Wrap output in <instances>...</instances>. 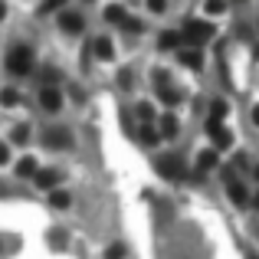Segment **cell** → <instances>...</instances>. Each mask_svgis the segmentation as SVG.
I'll return each mask as SVG.
<instances>
[{
  "label": "cell",
  "mask_w": 259,
  "mask_h": 259,
  "mask_svg": "<svg viewBox=\"0 0 259 259\" xmlns=\"http://www.w3.org/2000/svg\"><path fill=\"white\" fill-rule=\"evenodd\" d=\"M181 63L187 66V69H200V66H203L200 50H197V46H187V50H181Z\"/></svg>",
  "instance_id": "13"
},
{
  "label": "cell",
  "mask_w": 259,
  "mask_h": 259,
  "mask_svg": "<svg viewBox=\"0 0 259 259\" xmlns=\"http://www.w3.org/2000/svg\"><path fill=\"white\" fill-rule=\"evenodd\" d=\"M0 253H4V240H0Z\"/></svg>",
  "instance_id": "38"
},
{
  "label": "cell",
  "mask_w": 259,
  "mask_h": 259,
  "mask_svg": "<svg viewBox=\"0 0 259 259\" xmlns=\"http://www.w3.org/2000/svg\"><path fill=\"white\" fill-rule=\"evenodd\" d=\"M4 17H7V7H4V4H0V20H4Z\"/></svg>",
  "instance_id": "35"
},
{
  "label": "cell",
  "mask_w": 259,
  "mask_h": 259,
  "mask_svg": "<svg viewBox=\"0 0 259 259\" xmlns=\"http://www.w3.org/2000/svg\"><path fill=\"white\" fill-rule=\"evenodd\" d=\"M227 197L236 203V207H246V203H249V194H246V187H243L240 181H233L230 174H227Z\"/></svg>",
  "instance_id": "7"
},
{
  "label": "cell",
  "mask_w": 259,
  "mask_h": 259,
  "mask_svg": "<svg viewBox=\"0 0 259 259\" xmlns=\"http://www.w3.org/2000/svg\"><path fill=\"white\" fill-rule=\"evenodd\" d=\"M181 36H184V43L200 46V43H207V39L213 36V23H207V20H187L184 30H181Z\"/></svg>",
  "instance_id": "3"
},
{
  "label": "cell",
  "mask_w": 259,
  "mask_h": 259,
  "mask_svg": "<svg viewBox=\"0 0 259 259\" xmlns=\"http://www.w3.org/2000/svg\"><path fill=\"white\" fill-rule=\"evenodd\" d=\"M43 141L50 148H69L72 145V132L66 125H56V128H46V135H43Z\"/></svg>",
  "instance_id": "5"
},
{
  "label": "cell",
  "mask_w": 259,
  "mask_h": 259,
  "mask_svg": "<svg viewBox=\"0 0 259 259\" xmlns=\"http://www.w3.org/2000/svg\"><path fill=\"white\" fill-rule=\"evenodd\" d=\"M203 10H207V17H220V13L227 10V4H223V0H207Z\"/></svg>",
  "instance_id": "22"
},
{
  "label": "cell",
  "mask_w": 259,
  "mask_h": 259,
  "mask_svg": "<svg viewBox=\"0 0 259 259\" xmlns=\"http://www.w3.org/2000/svg\"><path fill=\"white\" fill-rule=\"evenodd\" d=\"M125 17H128V13H125V7H118V4H112V7H105V20H108V23H125Z\"/></svg>",
  "instance_id": "16"
},
{
  "label": "cell",
  "mask_w": 259,
  "mask_h": 259,
  "mask_svg": "<svg viewBox=\"0 0 259 259\" xmlns=\"http://www.w3.org/2000/svg\"><path fill=\"white\" fill-rule=\"evenodd\" d=\"M223 115H227V102H223V99H213V102H210V118L223 121Z\"/></svg>",
  "instance_id": "21"
},
{
  "label": "cell",
  "mask_w": 259,
  "mask_h": 259,
  "mask_svg": "<svg viewBox=\"0 0 259 259\" xmlns=\"http://www.w3.org/2000/svg\"><path fill=\"white\" fill-rule=\"evenodd\" d=\"M148 10H154V13H164V10H167V0H148Z\"/></svg>",
  "instance_id": "28"
},
{
  "label": "cell",
  "mask_w": 259,
  "mask_h": 259,
  "mask_svg": "<svg viewBox=\"0 0 259 259\" xmlns=\"http://www.w3.org/2000/svg\"><path fill=\"white\" fill-rule=\"evenodd\" d=\"M158 95H161V102H164V105H181V92H177L174 85H167V89H158Z\"/></svg>",
  "instance_id": "18"
},
{
  "label": "cell",
  "mask_w": 259,
  "mask_h": 259,
  "mask_svg": "<svg viewBox=\"0 0 259 259\" xmlns=\"http://www.w3.org/2000/svg\"><path fill=\"white\" fill-rule=\"evenodd\" d=\"M138 141H141V145H158V141H161V132H158V125L145 121V125L138 128Z\"/></svg>",
  "instance_id": "12"
},
{
  "label": "cell",
  "mask_w": 259,
  "mask_h": 259,
  "mask_svg": "<svg viewBox=\"0 0 259 259\" xmlns=\"http://www.w3.org/2000/svg\"><path fill=\"white\" fill-rule=\"evenodd\" d=\"M59 79V69H43V82L50 85V82H56Z\"/></svg>",
  "instance_id": "29"
},
{
  "label": "cell",
  "mask_w": 259,
  "mask_h": 259,
  "mask_svg": "<svg viewBox=\"0 0 259 259\" xmlns=\"http://www.w3.org/2000/svg\"><path fill=\"white\" fill-rule=\"evenodd\" d=\"M125 253H128V249L121 246V243H112V246L105 249V259H125Z\"/></svg>",
  "instance_id": "25"
},
{
  "label": "cell",
  "mask_w": 259,
  "mask_h": 259,
  "mask_svg": "<svg viewBox=\"0 0 259 259\" xmlns=\"http://www.w3.org/2000/svg\"><path fill=\"white\" fill-rule=\"evenodd\" d=\"M36 171H39V167H36V161H33V158H23V161L17 164V174H20V177H33Z\"/></svg>",
  "instance_id": "19"
},
{
  "label": "cell",
  "mask_w": 259,
  "mask_h": 259,
  "mask_svg": "<svg viewBox=\"0 0 259 259\" xmlns=\"http://www.w3.org/2000/svg\"><path fill=\"white\" fill-rule=\"evenodd\" d=\"M7 161H10V148L0 145V164H7Z\"/></svg>",
  "instance_id": "31"
},
{
  "label": "cell",
  "mask_w": 259,
  "mask_h": 259,
  "mask_svg": "<svg viewBox=\"0 0 259 259\" xmlns=\"http://www.w3.org/2000/svg\"><path fill=\"white\" fill-rule=\"evenodd\" d=\"M138 115H141V118H151L154 112H151V105H138Z\"/></svg>",
  "instance_id": "32"
},
{
  "label": "cell",
  "mask_w": 259,
  "mask_h": 259,
  "mask_svg": "<svg viewBox=\"0 0 259 259\" xmlns=\"http://www.w3.org/2000/svg\"><path fill=\"white\" fill-rule=\"evenodd\" d=\"M33 63H36V56H33V50L23 46V43L10 46V53H7V59H4V66H7L10 76H26V72L33 69Z\"/></svg>",
  "instance_id": "1"
},
{
  "label": "cell",
  "mask_w": 259,
  "mask_h": 259,
  "mask_svg": "<svg viewBox=\"0 0 259 259\" xmlns=\"http://www.w3.org/2000/svg\"><path fill=\"white\" fill-rule=\"evenodd\" d=\"M154 167H158V174L164 177V181H181L184 177V161H181V154H174V151H161L158 158H154Z\"/></svg>",
  "instance_id": "2"
},
{
  "label": "cell",
  "mask_w": 259,
  "mask_h": 259,
  "mask_svg": "<svg viewBox=\"0 0 259 259\" xmlns=\"http://www.w3.org/2000/svg\"><path fill=\"white\" fill-rule=\"evenodd\" d=\"M118 85H121V89L132 85V72H128V69H121V72H118Z\"/></svg>",
  "instance_id": "30"
},
{
  "label": "cell",
  "mask_w": 259,
  "mask_h": 259,
  "mask_svg": "<svg viewBox=\"0 0 259 259\" xmlns=\"http://www.w3.org/2000/svg\"><path fill=\"white\" fill-rule=\"evenodd\" d=\"M220 164V154H217V148H207V151H200V158H197V171H213V167Z\"/></svg>",
  "instance_id": "10"
},
{
  "label": "cell",
  "mask_w": 259,
  "mask_h": 259,
  "mask_svg": "<svg viewBox=\"0 0 259 259\" xmlns=\"http://www.w3.org/2000/svg\"><path fill=\"white\" fill-rule=\"evenodd\" d=\"M17 102H20V95L13 92V89H0V105H4V108H13Z\"/></svg>",
  "instance_id": "20"
},
{
  "label": "cell",
  "mask_w": 259,
  "mask_h": 259,
  "mask_svg": "<svg viewBox=\"0 0 259 259\" xmlns=\"http://www.w3.org/2000/svg\"><path fill=\"white\" fill-rule=\"evenodd\" d=\"M253 174H256V181H259V164H256V167H253Z\"/></svg>",
  "instance_id": "36"
},
{
  "label": "cell",
  "mask_w": 259,
  "mask_h": 259,
  "mask_svg": "<svg viewBox=\"0 0 259 259\" xmlns=\"http://www.w3.org/2000/svg\"><path fill=\"white\" fill-rule=\"evenodd\" d=\"M66 0H46V10H53V7H63Z\"/></svg>",
  "instance_id": "33"
},
{
  "label": "cell",
  "mask_w": 259,
  "mask_h": 259,
  "mask_svg": "<svg viewBox=\"0 0 259 259\" xmlns=\"http://www.w3.org/2000/svg\"><path fill=\"white\" fill-rule=\"evenodd\" d=\"M39 105H43V112H59V108H63V95H59V89L46 85L43 92H39Z\"/></svg>",
  "instance_id": "6"
},
{
  "label": "cell",
  "mask_w": 259,
  "mask_h": 259,
  "mask_svg": "<svg viewBox=\"0 0 259 259\" xmlns=\"http://www.w3.org/2000/svg\"><path fill=\"white\" fill-rule=\"evenodd\" d=\"M151 82H154V89H167V85H171V76H167V69H158Z\"/></svg>",
  "instance_id": "24"
},
{
  "label": "cell",
  "mask_w": 259,
  "mask_h": 259,
  "mask_svg": "<svg viewBox=\"0 0 259 259\" xmlns=\"http://www.w3.org/2000/svg\"><path fill=\"white\" fill-rule=\"evenodd\" d=\"M125 30H132V33H145V23H141V20H135V17H125Z\"/></svg>",
  "instance_id": "27"
},
{
  "label": "cell",
  "mask_w": 259,
  "mask_h": 259,
  "mask_svg": "<svg viewBox=\"0 0 259 259\" xmlns=\"http://www.w3.org/2000/svg\"><path fill=\"white\" fill-rule=\"evenodd\" d=\"M253 125H259V105L253 108Z\"/></svg>",
  "instance_id": "34"
},
{
  "label": "cell",
  "mask_w": 259,
  "mask_h": 259,
  "mask_svg": "<svg viewBox=\"0 0 259 259\" xmlns=\"http://www.w3.org/2000/svg\"><path fill=\"white\" fill-rule=\"evenodd\" d=\"M50 207L66 210V207H69V194H66V190H56V187H53V190H50Z\"/></svg>",
  "instance_id": "17"
},
{
  "label": "cell",
  "mask_w": 259,
  "mask_h": 259,
  "mask_svg": "<svg viewBox=\"0 0 259 259\" xmlns=\"http://www.w3.org/2000/svg\"><path fill=\"white\" fill-rule=\"evenodd\" d=\"M85 4H92V0H85Z\"/></svg>",
  "instance_id": "40"
},
{
  "label": "cell",
  "mask_w": 259,
  "mask_h": 259,
  "mask_svg": "<svg viewBox=\"0 0 259 259\" xmlns=\"http://www.w3.org/2000/svg\"><path fill=\"white\" fill-rule=\"evenodd\" d=\"M33 184H36L39 190H53L59 184V171H36L33 174Z\"/></svg>",
  "instance_id": "11"
},
{
  "label": "cell",
  "mask_w": 259,
  "mask_h": 259,
  "mask_svg": "<svg viewBox=\"0 0 259 259\" xmlns=\"http://www.w3.org/2000/svg\"><path fill=\"white\" fill-rule=\"evenodd\" d=\"M59 26H63V33H82V26H85V20H82V13H63L59 17Z\"/></svg>",
  "instance_id": "8"
},
{
  "label": "cell",
  "mask_w": 259,
  "mask_h": 259,
  "mask_svg": "<svg viewBox=\"0 0 259 259\" xmlns=\"http://www.w3.org/2000/svg\"><path fill=\"white\" fill-rule=\"evenodd\" d=\"M181 43H184V36H181V33H174V30H164L158 36V46H161V50H177Z\"/></svg>",
  "instance_id": "15"
},
{
  "label": "cell",
  "mask_w": 259,
  "mask_h": 259,
  "mask_svg": "<svg viewBox=\"0 0 259 259\" xmlns=\"http://www.w3.org/2000/svg\"><path fill=\"white\" fill-rule=\"evenodd\" d=\"M92 53H95V59H112L115 56V46H112V39L108 36H99V39H92Z\"/></svg>",
  "instance_id": "9"
},
{
  "label": "cell",
  "mask_w": 259,
  "mask_h": 259,
  "mask_svg": "<svg viewBox=\"0 0 259 259\" xmlns=\"http://www.w3.org/2000/svg\"><path fill=\"white\" fill-rule=\"evenodd\" d=\"M50 246H56V249H63L66 246V230H53V233H50Z\"/></svg>",
  "instance_id": "23"
},
{
  "label": "cell",
  "mask_w": 259,
  "mask_h": 259,
  "mask_svg": "<svg viewBox=\"0 0 259 259\" xmlns=\"http://www.w3.org/2000/svg\"><path fill=\"white\" fill-rule=\"evenodd\" d=\"M13 141H17V145L30 141V125H17V128H13Z\"/></svg>",
  "instance_id": "26"
},
{
  "label": "cell",
  "mask_w": 259,
  "mask_h": 259,
  "mask_svg": "<svg viewBox=\"0 0 259 259\" xmlns=\"http://www.w3.org/2000/svg\"><path fill=\"white\" fill-rule=\"evenodd\" d=\"M236 4H246V0H236Z\"/></svg>",
  "instance_id": "39"
},
{
  "label": "cell",
  "mask_w": 259,
  "mask_h": 259,
  "mask_svg": "<svg viewBox=\"0 0 259 259\" xmlns=\"http://www.w3.org/2000/svg\"><path fill=\"white\" fill-rule=\"evenodd\" d=\"M158 132H161V138H177V132H181V121H177L174 115H164V118H161V125H158Z\"/></svg>",
  "instance_id": "14"
},
{
  "label": "cell",
  "mask_w": 259,
  "mask_h": 259,
  "mask_svg": "<svg viewBox=\"0 0 259 259\" xmlns=\"http://www.w3.org/2000/svg\"><path fill=\"white\" fill-rule=\"evenodd\" d=\"M207 135L210 141H213V148H230V141H233V135L227 132V125L217 118H207Z\"/></svg>",
  "instance_id": "4"
},
{
  "label": "cell",
  "mask_w": 259,
  "mask_h": 259,
  "mask_svg": "<svg viewBox=\"0 0 259 259\" xmlns=\"http://www.w3.org/2000/svg\"><path fill=\"white\" fill-rule=\"evenodd\" d=\"M253 207H256V210H259V194H256V200H253Z\"/></svg>",
  "instance_id": "37"
}]
</instances>
